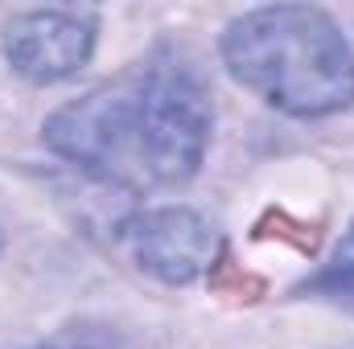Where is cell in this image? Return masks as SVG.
<instances>
[{
    "mask_svg": "<svg viewBox=\"0 0 354 349\" xmlns=\"http://www.w3.org/2000/svg\"><path fill=\"white\" fill-rule=\"evenodd\" d=\"M214 111L198 74L174 54H149L124 74L58 107L46 144L107 185L153 193L177 189L202 169Z\"/></svg>",
    "mask_w": 354,
    "mask_h": 349,
    "instance_id": "1",
    "label": "cell"
},
{
    "mask_svg": "<svg viewBox=\"0 0 354 349\" xmlns=\"http://www.w3.org/2000/svg\"><path fill=\"white\" fill-rule=\"evenodd\" d=\"M231 79L268 107L317 119L354 103V50L338 21L313 4H264L223 29Z\"/></svg>",
    "mask_w": 354,
    "mask_h": 349,
    "instance_id": "2",
    "label": "cell"
},
{
    "mask_svg": "<svg viewBox=\"0 0 354 349\" xmlns=\"http://www.w3.org/2000/svg\"><path fill=\"white\" fill-rule=\"evenodd\" d=\"M120 247L140 271L161 283H189L218 259V230L185 206L140 210L120 222Z\"/></svg>",
    "mask_w": 354,
    "mask_h": 349,
    "instance_id": "3",
    "label": "cell"
},
{
    "mask_svg": "<svg viewBox=\"0 0 354 349\" xmlns=\"http://www.w3.org/2000/svg\"><path fill=\"white\" fill-rule=\"evenodd\" d=\"M4 58L29 83H62L79 74L95 50V21L75 8H33L4 25Z\"/></svg>",
    "mask_w": 354,
    "mask_h": 349,
    "instance_id": "4",
    "label": "cell"
},
{
    "mask_svg": "<svg viewBox=\"0 0 354 349\" xmlns=\"http://www.w3.org/2000/svg\"><path fill=\"white\" fill-rule=\"evenodd\" d=\"M297 292L301 296H322V300H330V304L354 312V222H351V230L342 235V243L334 247L330 263L313 279H305Z\"/></svg>",
    "mask_w": 354,
    "mask_h": 349,
    "instance_id": "5",
    "label": "cell"
}]
</instances>
